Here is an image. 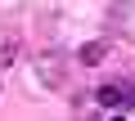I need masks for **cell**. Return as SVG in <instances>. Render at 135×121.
<instances>
[{
  "instance_id": "cell-5",
  "label": "cell",
  "mask_w": 135,
  "mask_h": 121,
  "mask_svg": "<svg viewBox=\"0 0 135 121\" xmlns=\"http://www.w3.org/2000/svg\"><path fill=\"white\" fill-rule=\"evenodd\" d=\"M113 121H126V117H113Z\"/></svg>"
},
{
  "instance_id": "cell-1",
  "label": "cell",
  "mask_w": 135,
  "mask_h": 121,
  "mask_svg": "<svg viewBox=\"0 0 135 121\" xmlns=\"http://www.w3.org/2000/svg\"><path fill=\"white\" fill-rule=\"evenodd\" d=\"M95 99H99V108H122V103H135V90L131 85H117V81H104L95 90Z\"/></svg>"
},
{
  "instance_id": "cell-4",
  "label": "cell",
  "mask_w": 135,
  "mask_h": 121,
  "mask_svg": "<svg viewBox=\"0 0 135 121\" xmlns=\"http://www.w3.org/2000/svg\"><path fill=\"white\" fill-rule=\"evenodd\" d=\"M9 63H18V36L0 40V67H9Z\"/></svg>"
},
{
  "instance_id": "cell-3",
  "label": "cell",
  "mask_w": 135,
  "mask_h": 121,
  "mask_svg": "<svg viewBox=\"0 0 135 121\" xmlns=\"http://www.w3.org/2000/svg\"><path fill=\"white\" fill-rule=\"evenodd\" d=\"M104 58H108V40H86V45L77 49V63H86V67L104 63Z\"/></svg>"
},
{
  "instance_id": "cell-2",
  "label": "cell",
  "mask_w": 135,
  "mask_h": 121,
  "mask_svg": "<svg viewBox=\"0 0 135 121\" xmlns=\"http://www.w3.org/2000/svg\"><path fill=\"white\" fill-rule=\"evenodd\" d=\"M36 76H41V81H45L50 90H63V85H68V72H63V63H59L54 54L36 58Z\"/></svg>"
}]
</instances>
